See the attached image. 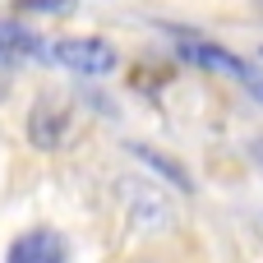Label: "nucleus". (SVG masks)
Returning a JSON list of instances; mask_svg holds the SVG:
<instances>
[{
    "label": "nucleus",
    "instance_id": "obj_1",
    "mask_svg": "<svg viewBox=\"0 0 263 263\" xmlns=\"http://www.w3.org/2000/svg\"><path fill=\"white\" fill-rule=\"evenodd\" d=\"M46 55H51L55 65L74 69V74H88V79H102V74H111V69L120 65L116 46L102 42V37H65V42H51Z\"/></svg>",
    "mask_w": 263,
    "mask_h": 263
},
{
    "label": "nucleus",
    "instance_id": "obj_4",
    "mask_svg": "<svg viewBox=\"0 0 263 263\" xmlns=\"http://www.w3.org/2000/svg\"><path fill=\"white\" fill-rule=\"evenodd\" d=\"M5 263H69V250H65V240H60L55 231L37 227V231H23V236L9 245Z\"/></svg>",
    "mask_w": 263,
    "mask_h": 263
},
{
    "label": "nucleus",
    "instance_id": "obj_3",
    "mask_svg": "<svg viewBox=\"0 0 263 263\" xmlns=\"http://www.w3.org/2000/svg\"><path fill=\"white\" fill-rule=\"evenodd\" d=\"M65 134H69V102L55 97V92H42L32 116H28V139L37 148H60Z\"/></svg>",
    "mask_w": 263,
    "mask_h": 263
},
{
    "label": "nucleus",
    "instance_id": "obj_2",
    "mask_svg": "<svg viewBox=\"0 0 263 263\" xmlns=\"http://www.w3.org/2000/svg\"><path fill=\"white\" fill-rule=\"evenodd\" d=\"M176 51L185 55V60H194V65H208V69H217V74H236L254 97L263 102V69L254 65H245L240 55H231V51H222V46H213V42H199V37H185V32H176Z\"/></svg>",
    "mask_w": 263,
    "mask_h": 263
},
{
    "label": "nucleus",
    "instance_id": "obj_5",
    "mask_svg": "<svg viewBox=\"0 0 263 263\" xmlns=\"http://www.w3.org/2000/svg\"><path fill=\"white\" fill-rule=\"evenodd\" d=\"M28 55H46V46H42L28 28L0 23V69H9V65H18V60H28Z\"/></svg>",
    "mask_w": 263,
    "mask_h": 263
}]
</instances>
